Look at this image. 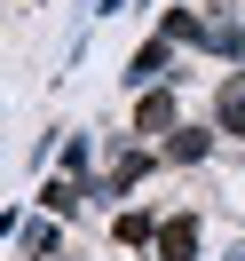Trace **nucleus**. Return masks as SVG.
Here are the masks:
<instances>
[{
	"label": "nucleus",
	"instance_id": "obj_8",
	"mask_svg": "<svg viewBox=\"0 0 245 261\" xmlns=\"http://www.w3.org/2000/svg\"><path fill=\"white\" fill-rule=\"evenodd\" d=\"M158 229H166L158 206H119L111 214V245H127V253H143V261H150V245H158Z\"/></svg>",
	"mask_w": 245,
	"mask_h": 261
},
{
	"label": "nucleus",
	"instance_id": "obj_7",
	"mask_svg": "<svg viewBox=\"0 0 245 261\" xmlns=\"http://www.w3.org/2000/svg\"><path fill=\"white\" fill-rule=\"evenodd\" d=\"M206 119L222 127V143H245V71H222V80H213Z\"/></svg>",
	"mask_w": 245,
	"mask_h": 261
},
{
	"label": "nucleus",
	"instance_id": "obj_1",
	"mask_svg": "<svg viewBox=\"0 0 245 261\" xmlns=\"http://www.w3.org/2000/svg\"><path fill=\"white\" fill-rule=\"evenodd\" d=\"M166 80H182V87H190V48H174L166 32L134 40V48H127V64H119V87H127V103H134V95H150V87H166Z\"/></svg>",
	"mask_w": 245,
	"mask_h": 261
},
{
	"label": "nucleus",
	"instance_id": "obj_5",
	"mask_svg": "<svg viewBox=\"0 0 245 261\" xmlns=\"http://www.w3.org/2000/svg\"><path fill=\"white\" fill-rule=\"evenodd\" d=\"M158 150H166V166H206V159H213V150H222V127H213V119H206V111H198V119H182V127H174V135H166V143H158Z\"/></svg>",
	"mask_w": 245,
	"mask_h": 261
},
{
	"label": "nucleus",
	"instance_id": "obj_12",
	"mask_svg": "<svg viewBox=\"0 0 245 261\" xmlns=\"http://www.w3.org/2000/svg\"><path fill=\"white\" fill-rule=\"evenodd\" d=\"M134 8H158V0H134Z\"/></svg>",
	"mask_w": 245,
	"mask_h": 261
},
{
	"label": "nucleus",
	"instance_id": "obj_11",
	"mask_svg": "<svg viewBox=\"0 0 245 261\" xmlns=\"http://www.w3.org/2000/svg\"><path fill=\"white\" fill-rule=\"evenodd\" d=\"M222 261H245V245H229V253H222Z\"/></svg>",
	"mask_w": 245,
	"mask_h": 261
},
{
	"label": "nucleus",
	"instance_id": "obj_9",
	"mask_svg": "<svg viewBox=\"0 0 245 261\" xmlns=\"http://www.w3.org/2000/svg\"><path fill=\"white\" fill-rule=\"evenodd\" d=\"M206 16H213V8H190V0H174V8H158V24H150V32H166V40H174V48H206Z\"/></svg>",
	"mask_w": 245,
	"mask_h": 261
},
{
	"label": "nucleus",
	"instance_id": "obj_6",
	"mask_svg": "<svg viewBox=\"0 0 245 261\" xmlns=\"http://www.w3.org/2000/svg\"><path fill=\"white\" fill-rule=\"evenodd\" d=\"M32 206H40V214H56V222H79V214H95V198H87V182H79V174H40Z\"/></svg>",
	"mask_w": 245,
	"mask_h": 261
},
{
	"label": "nucleus",
	"instance_id": "obj_3",
	"mask_svg": "<svg viewBox=\"0 0 245 261\" xmlns=\"http://www.w3.org/2000/svg\"><path fill=\"white\" fill-rule=\"evenodd\" d=\"M150 261H206V214L198 206H166V229L150 245Z\"/></svg>",
	"mask_w": 245,
	"mask_h": 261
},
{
	"label": "nucleus",
	"instance_id": "obj_2",
	"mask_svg": "<svg viewBox=\"0 0 245 261\" xmlns=\"http://www.w3.org/2000/svg\"><path fill=\"white\" fill-rule=\"evenodd\" d=\"M182 119H190L182 80H166V87H150V95H134V103H127V135H134V143H166Z\"/></svg>",
	"mask_w": 245,
	"mask_h": 261
},
{
	"label": "nucleus",
	"instance_id": "obj_4",
	"mask_svg": "<svg viewBox=\"0 0 245 261\" xmlns=\"http://www.w3.org/2000/svg\"><path fill=\"white\" fill-rule=\"evenodd\" d=\"M206 64L222 71H245V16H237V0H213V16H206Z\"/></svg>",
	"mask_w": 245,
	"mask_h": 261
},
{
	"label": "nucleus",
	"instance_id": "obj_10",
	"mask_svg": "<svg viewBox=\"0 0 245 261\" xmlns=\"http://www.w3.org/2000/svg\"><path fill=\"white\" fill-rule=\"evenodd\" d=\"M95 150H103V135L71 127V135H64V150H56V174H79V182H95V174H103V166H95Z\"/></svg>",
	"mask_w": 245,
	"mask_h": 261
}]
</instances>
